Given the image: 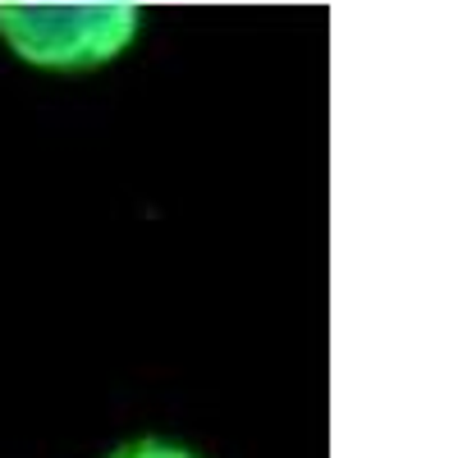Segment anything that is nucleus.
I'll use <instances>...</instances> for the list:
<instances>
[{"label": "nucleus", "instance_id": "1", "mask_svg": "<svg viewBox=\"0 0 458 458\" xmlns=\"http://www.w3.org/2000/svg\"><path fill=\"white\" fill-rule=\"evenodd\" d=\"M5 42L32 64H101L120 55L133 32V5H0Z\"/></svg>", "mask_w": 458, "mask_h": 458}, {"label": "nucleus", "instance_id": "2", "mask_svg": "<svg viewBox=\"0 0 458 458\" xmlns=\"http://www.w3.org/2000/svg\"><path fill=\"white\" fill-rule=\"evenodd\" d=\"M120 458H188V454L165 449V445H142V449H129V454H120Z\"/></svg>", "mask_w": 458, "mask_h": 458}]
</instances>
